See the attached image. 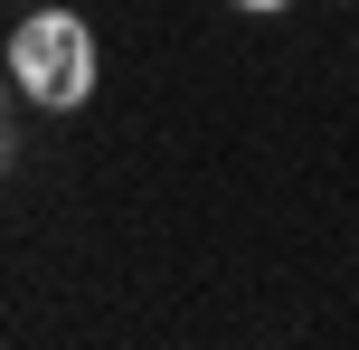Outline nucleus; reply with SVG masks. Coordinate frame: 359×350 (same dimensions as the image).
<instances>
[{
  "label": "nucleus",
  "instance_id": "1",
  "mask_svg": "<svg viewBox=\"0 0 359 350\" xmlns=\"http://www.w3.org/2000/svg\"><path fill=\"white\" fill-rule=\"evenodd\" d=\"M10 76H19L29 105L76 114L95 95V38H86V19H76V10H29L10 29Z\"/></svg>",
  "mask_w": 359,
  "mask_h": 350
},
{
  "label": "nucleus",
  "instance_id": "2",
  "mask_svg": "<svg viewBox=\"0 0 359 350\" xmlns=\"http://www.w3.org/2000/svg\"><path fill=\"white\" fill-rule=\"evenodd\" d=\"M236 10H284V0H236Z\"/></svg>",
  "mask_w": 359,
  "mask_h": 350
}]
</instances>
